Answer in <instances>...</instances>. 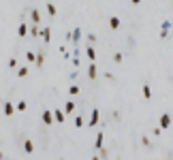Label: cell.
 I'll list each match as a JSON object with an SVG mask.
<instances>
[{
    "label": "cell",
    "instance_id": "1",
    "mask_svg": "<svg viewBox=\"0 0 173 160\" xmlns=\"http://www.w3.org/2000/svg\"><path fill=\"white\" fill-rule=\"evenodd\" d=\"M169 126H171V115H169V113H162L160 115V128L165 130V128H169Z\"/></svg>",
    "mask_w": 173,
    "mask_h": 160
},
{
    "label": "cell",
    "instance_id": "2",
    "mask_svg": "<svg viewBox=\"0 0 173 160\" xmlns=\"http://www.w3.org/2000/svg\"><path fill=\"white\" fill-rule=\"evenodd\" d=\"M43 122H45V124L53 122V111H43Z\"/></svg>",
    "mask_w": 173,
    "mask_h": 160
},
{
    "label": "cell",
    "instance_id": "3",
    "mask_svg": "<svg viewBox=\"0 0 173 160\" xmlns=\"http://www.w3.org/2000/svg\"><path fill=\"white\" fill-rule=\"evenodd\" d=\"M109 28H111V30H118V28H120V19H118L115 15L109 17Z\"/></svg>",
    "mask_w": 173,
    "mask_h": 160
},
{
    "label": "cell",
    "instance_id": "4",
    "mask_svg": "<svg viewBox=\"0 0 173 160\" xmlns=\"http://www.w3.org/2000/svg\"><path fill=\"white\" fill-rule=\"evenodd\" d=\"M13 113H15V107H13V102H4V115H9V118H11Z\"/></svg>",
    "mask_w": 173,
    "mask_h": 160
},
{
    "label": "cell",
    "instance_id": "5",
    "mask_svg": "<svg viewBox=\"0 0 173 160\" xmlns=\"http://www.w3.org/2000/svg\"><path fill=\"white\" fill-rule=\"evenodd\" d=\"M99 113H100L99 109H94V111H92V118H90V126H96V122H99Z\"/></svg>",
    "mask_w": 173,
    "mask_h": 160
},
{
    "label": "cell",
    "instance_id": "6",
    "mask_svg": "<svg viewBox=\"0 0 173 160\" xmlns=\"http://www.w3.org/2000/svg\"><path fill=\"white\" fill-rule=\"evenodd\" d=\"M143 98H145V100H150V98H152V88H150L148 83L143 86Z\"/></svg>",
    "mask_w": 173,
    "mask_h": 160
},
{
    "label": "cell",
    "instance_id": "7",
    "mask_svg": "<svg viewBox=\"0 0 173 160\" xmlns=\"http://www.w3.org/2000/svg\"><path fill=\"white\" fill-rule=\"evenodd\" d=\"M64 118H66L64 111H53V120H56V122H64Z\"/></svg>",
    "mask_w": 173,
    "mask_h": 160
},
{
    "label": "cell",
    "instance_id": "8",
    "mask_svg": "<svg viewBox=\"0 0 173 160\" xmlns=\"http://www.w3.org/2000/svg\"><path fill=\"white\" fill-rule=\"evenodd\" d=\"M38 32H41V28H38L37 24L32 26V28H28V34H32V38H34V37H38Z\"/></svg>",
    "mask_w": 173,
    "mask_h": 160
},
{
    "label": "cell",
    "instance_id": "9",
    "mask_svg": "<svg viewBox=\"0 0 173 160\" xmlns=\"http://www.w3.org/2000/svg\"><path fill=\"white\" fill-rule=\"evenodd\" d=\"M24 149H26V154H32V152H34V143H32V141H26Z\"/></svg>",
    "mask_w": 173,
    "mask_h": 160
},
{
    "label": "cell",
    "instance_id": "10",
    "mask_svg": "<svg viewBox=\"0 0 173 160\" xmlns=\"http://www.w3.org/2000/svg\"><path fill=\"white\" fill-rule=\"evenodd\" d=\"M169 28H171V24H169V22H165V24H162V30H160V37H162V38L169 34Z\"/></svg>",
    "mask_w": 173,
    "mask_h": 160
},
{
    "label": "cell",
    "instance_id": "11",
    "mask_svg": "<svg viewBox=\"0 0 173 160\" xmlns=\"http://www.w3.org/2000/svg\"><path fill=\"white\" fill-rule=\"evenodd\" d=\"M88 75H90V79H94V77H96V64H90V68H88Z\"/></svg>",
    "mask_w": 173,
    "mask_h": 160
},
{
    "label": "cell",
    "instance_id": "12",
    "mask_svg": "<svg viewBox=\"0 0 173 160\" xmlns=\"http://www.w3.org/2000/svg\"><path fill=\"white\" fill-rule=\"evenodd\" d=\"M86 53H88V58H90V60H96V51H94V47H88Z\"/></svg>",
    "mask_w": 173,
    "mask_h": 160
},
{
    "label": "cell",
    "instance_id": "13",
    "mask_svg": "<svg viewBox=\"0 0 173 160\" xmlns=\"http://www.w3.org/2000/svg\"><path fill=\"white\" fill-rule=\"evenodd\" d=\"M41 34H43V38H45L47 43H49V38H51V32H49V28H43V30H41Z\"/></svg>",
    "mask_w": 173,
    "mask_h": 160
},
{
    "label": "cell",
    "instance_id": "14",
    "mask_svg": "<svg viewBox=\"0 0 173 160\" xmlns=\"http://www.w3.org/2000/svg\"><path fill=\"white\" fill-rule=\"evenodd\" d=\"M17 34H19V37H26V34H28V26L22 24L19 26V30H17Z\"/></svg>",
    "mask_w": 173,
    "mask_h": 160
},
{
    "label": "cell",
    "instance_id": "15",
    "mask_svg": "<svg viewBox=\"0 0 173 160\" xmlns=\"http://www.w3.org/2000/svg\"><path fill=\"white\" fill-rule=\"evenodd\" d=\"M73 111H75V102L69 100V102H66V107H64V113H73Z\"/></svg>",
    "mask_w": 173,
    "mask_h": 160
},
{
    "label": "cell",
    "instance_id": "16",
    "mask_svg": "<svg viewBox=\"0 0 173 160\" xmlns=\"http://www.w3.org/2000/svg\"><path fill=\"white\" fill-rule=\"evenodd\" d=\"M30 15H32V22H34V24H38V22H41V15H38V11H34V9H32V13H30Z\"/></svg>",
    "mask_w": 173,
    "mask_h": 160
},
{
    "label": "cell",
    "instance_id": "17",
    "mask_svg": "<svg viewBox=\"0 0 173 160\" xmlns=\"http://www.w3.org/2000/svg\"><path fill=\"white\" fill-rule=\"evenodd\" d=\"M26 60H28V62H34V60H37V53L28 51V53H26Z\"/></svg>",
    "mask_w": 173,
    "mask_h": 160
},
{
    "label": "cell",
    "instance_id": "18",
    "mask_svg": "<svg viewBox=\"0 0 173 160\" xmlns=\"http://www.w3.org/2000/svg\"><path fill=\"white\" fill-rule=\"evenodd\" d=\"M75 126H77V128H81V126H84V118H81V115H77V118H75Z\"/></svg>",
    "mask_w": 173,
    "mask_h": 160
},
{
    "label": "cell",
    "instance_id": "19",
    "mask_svg": "<svg viewBox=\"0 0 173 160\" xmlns=\"http://www.w3.org/2000/svg\"><path fill=\"white\" fill-rule=\"evenodd\" d=\"M103 148V132H99V137H96V149Z\"/></svg>",
    "mask_w": 173,
    "mask_h": 160
},
{
    "label": "cell",
    "instance_id": "20",
    "mask_svg": "<svg viewBox=\"0 0 173 160\" xmlns=\"http://www.w3.org/2000/svg\"><path fill=\"white\" fill-rule=\"evenodd\" d=\"M69 94H73V96H75V94H79V88H77V86H71V88H69Z\"/></svg>",
    "mask_w": 173,
    "mask_h": 160
},
{
    "label": "cell",
    "instance_id": "21",
    "mask_svg": "<svg viewBox=\"0 0 173 160\" xmlns=\"http://www.w3.org/2000/svg\"><path fill=\"white\" fill-rule=\"evenodd\" d=\"M47 13H49V15H56V7H53V4H47Z\"/></svg>",
    "mask_w": 173,
    "mask_h": 160
},
{
    "label": "cell",
    "instance_id": "22",
    "mask_svg": "<svg viewBox=\"0 0 173 160\" xmlns=\"http://www.w3.org/2000/svg\"><path fill=\"white\" fill-rule=\"evenodd\" d=\"M17 75H19V77H26V75H28V68H26V66H22V68L17 71Z\"/></svg>",
    "mask_w": 173,
    "mask_h": 160
},
{
    "label": "cell",
    "instance_id": "23",
    "mask_svg": "<svg viewBox=\"0 0 173 160\" xmlns=\"http://www.w3.org/2000/svg\"><path fill=\"white\" fill-rule=\"evenodd\" d=\"M17 111H26V100H22V102H17Z\"/></svg>",
    "mask_w": 173,
    "mask_h": 160
},
{
    "label": "cell",
    "instance_id": "24",
    "mask_svg": "<svg viewBox=\"0 0 173 160\" xmlns=\"http://www.w3.org/2000/svg\"><path fill=\"white\" fill-rule=\"evenodd\" d=\"M113 62L120 64V62H122V53H115V56H113Z\"/></svg>",
    "mask_w": 173,
    "mask_h": 160
},
{
    "label": "cell",
    "instance_id": "25",
    "mask_svg": "<svg viewBox=\"0 0 173 160\" xmlns=\"http://www.w3.org/2000/svg\"><path fill=\"white\" fill-rule=\"evenodd\" d=\"M9 66H11V68H15V66H17V60H15V58H11V60H9Z\"/></svg>",
    "mask_w": 173,
    "mask_h": 160
},
{
    "label": "cell",
    "instance_id": "26",
    "mask_svg": "<svg viewBox=\"0 0 173 160\" xmlns=\"http://www.w3.org/2000/svg\"><path fill=\"white\" fill-rule=\"evenodd\" d=\"M130 2H133V4H139V2H141V0H130Z\"/></svg>",
    "mask_w": 173,
    "mask_h": 160
}]
</instances>
